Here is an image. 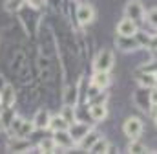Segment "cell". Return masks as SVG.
I'll list each match as a JSON object with an SVG mask.
<instances>
[{
    "label": "cell",
    "instance_id": "cell-1",
    "mask_svg": "<svg viewBox=\"0 0 157 154\" xmlns=\"http://www.w3.org/2000/svg\"><path fill=\"white\" fill-rule=\"evenodd\" d=\"M95 72H110L113 68V53L110 50H101L93 63Z\"/></svg>",
    "mask_w": 157,
    "mask_h": 154
},
{
    "label": "cell",
    "instance_id": "cell-2",
    "mask_svg": "<svg viewBox=\"0 0 157 154\" xmlns=\"http://www.w3.org/2000/svg\"><path fill=\"white\" fill-rule=\"evenodd\" d=\"M122 130L130 140H137L143 132V121L139 117H128L122 125Z\"/></svg>",
    "mask_w": 157,
    "mask_h": 154
},
{
    "label": "cell",
    "instance_id": "cell-3",
    "mask_svg": "<svg viewBox=\"0 0 157 154\" xmlns=\"http://www.w3.org/2000/svg\"><path fill=\"white\" fill-rule=\"evenodd\" d=\"M124 13H126V17H130V18L135 20V22H141V20L144 18V15H146V11H144L141 0H130V2L126 4V7H124Z\"/></svg>",
    "mask_w": 157,
    "mask_h": 154
},
{
    "label": "cell",
    "instance_id": "cell-4",
    "mask_svg": "<svg viewBox=\"0 0 157 154\" xmlns=\"http://www.w3.org/2000/svg\"><path fill=\"white\" fill-rule=\"evenodd\" d=\"M77 18H78V22H80L82 26L91 24V22H93V18H95V9H93V6H91V4H88V2L80 4V6H78V9H77Z\"/></svg>",
    "mask_w": 157,
    "mask_h": 154
},
{
    "label": "cell",
    "instance_id": "cell-5",
    "mask_svg": "<svg viewBox=\"0 0 157 154\" xmlns=\"http://www.w3.org/2000/svg\"><path fill=\"white\" fill-rule=\"evenodd\" d=\"M90 130H91L90 125H88V123H82V121H75V123H71V125L68 127V132H70V136H71V140H73L75 143H78Z\"/></svg>",
    "mask_w": 157,
    "mask_h": 154
},
{
    "label": "cell",
    "instance_id": "cell-6",
    "mask_svg": "<svg viewBox=\"0 0 157 154\" xmlns=\"http://www.w3.org/2000/svg\"><path fill=\"white\" fill-rule=\"evenodd\" d=\"M115 44H117L119 50H122V51H133V50L141 48V44H139V40H137L135 35H130V37L119 35V37L115 38Z\"/></svg>",
    "mask_w": 157,
    "mask_h": 154
},
{
    "label": "cell",
    "instance_id": "cell-7",
    "mask_svg": "<svg viewBox=\"0 0 157 154\" xmlns=\"http://www.w3.org/2000/svg\"><path fill=\"white\" fill-rule=\"evenodd\" d=\"M117 33H119V35H124V37L135 35V33H137V22H135V20H132L130 17H126V18L119 20Z\"/></svg>",
    "mask_w": 157,
    "mask_h": 154
},
{
    "label": "cell",
    "instance_id": "cell-8",
    "mask_svg": "<svg viewBox=\"0 0 157 154\" xmlns=\"http://www.w3.org/2000/svg\"><path fill=\"white\" fill-rule=\"evenodd\" d=\"M15 99H17V94H15V88L11 84H6L2 90H0V103L4 108H11L15 105Z\"/></svg>",
    "mask_w": 157,
    "mask_h": 154
},
{
    "label": "cell",
    "instance_id": "cell-9",
    "mask_svg": "<svg viewBox=\"0 0 157 154\" xmlns=\"http://www.w3.org/2000/svg\"><path fill=\"white\" fill-rule=\"evenodd\" d=\"M53 140H55L57 147H62V149H70V147L75 145V141L71 140V136H70L68 130H57L55 136H53Z\"/></svg>",
    "mask_w": 157,
    "mask_h": 154
},
{
    "label": "cell",
    "instance_id": "cell-10",
    "mask_svg": "<svg viewBox=\"0 0 157 154\" xmlns=\"http://www.w3.org/2000/svg\"><path fill=\"white\" fill-rule=\"evenodd\" d=\"M90 116H91V119H95V121H102V119L108 116L106 105H104V103H91V105H90Z\"/></svg>",
    "mask_w": 157,
    "mask_h": 154
},
{
    "label": "cell",
    "instance_id": "cell-11",
    "mask_svg": "<svg viewBox=\"0 0 157 154\" xmlns=\"http://www.w3.org/2000/svg\"><path fill=\"white\" fill-rule=\"evenodd\" d=\"M137 81H139L141 88H148V90H152L154 86H157V77H155V74H150V72H143V74H139Z\"/></svg>",
    "mask_w": 157,
    "mask_h": 154
},
{
    "label": "cell",
    "instance_id": "cell-12",
    "mask_svg": "<svg viewBox=\"0 0 157 154\" xmlns=\"http://www.w3.org/2000/svg\"><path fill=\"white\" fill-rule=\"evenodd\" d=\"M49 119H51V116L48 110H39L37 116L33 117V125H35V128H48L49 127Z\"/></svg>",
    "mask_w": 157,
    "mask_h": 154
},
{
    "label": "cell",
    "instance_id": "cell-13",
    "mask_svg": "<svg viewBox=\"0 0 157 154\" xmlns=\"http://www.w3.org/2000/svg\"><path fill=\"white\" fill-rule=\"evenodd\" d=\"M99 138H101V134H99V132H95V130H90V132H88V134H86V136H84L80 141H78L77 145L80 147V149H84V151H90V149H91V145H93V143H95Z\"/></svg>",
    "mask_w": 157,
    "mask_h": 154
},
{
    "label": "cell",
    "instance_id": "cell-14",
    "mask_svg": "<svg viewBox=\"0 0 157 154\" xmlns=\"http://www.w3.org/2000/svg\"><path fill=\"white\" fill-rule=\"evenodd\" d=\"M91 84H95L97 88L104 90L110 84V74L108 72H95L93 74V79H91Z\"/></svg>",
    "mask_w": 157,
    "mask_h": 154
},
{
    "label": "cell",
    "instance_id": "cell-15",
    "mask_svg": "<svg viewBox=\"0 0 157 154\" xmlns=\"http://www.w3.org/2000/svg\"><path fill=\"white\" fill-rule=\"evenodd\" d=\"M68 127H70V125L66 123V119L59 114V116H53V117L49 119V127H48V128H51L53 132H57V130H68Z\"/></svg>",
    "mask_w": 157,
    "mask_h": 154
},
{
    "label": "cell",
    "instance_id": "cell-16",
    "mask_svg": "<svg viewBox=\"0 0 157 154\" xmlns=\"http://www.w3.org/2000/svg\"><path fill=\"white\" fill-rule=\"evenodd\" d=\"M9 149H13L17 152H26V151H29V143L26 141V138L17 136V140H11L9 141Z\"/></svg>",
    "mask_w": 157,
    "mask_h": 154
},
{
    "label": "cell",
    "instance_id": "cell-17",
    "mask_svg": "<svg viewBox=\"0 0 157 154\" xmlns=\"http://www.w3.org/2000/svg\"><path fill=\"white\" fill-rule=\"evenodd\" d=\"M90 152H95V154H101V152H110V143H108V140H104V138H99L93 145H91V149H90Z\"/></svg>",
    "mask_w": 157,
    "mask_h": 154
},
{
    "label": "cell",
    "instance_id": "cell-18",
    "mask_svg": "<svg viewBox=\"0 0 157 154\" xmlns=\"http://www.w3.org/2000/svg\"><path fill=\"white\" fill-rule=\"evenodd\" d=\"M77 97H78L77 86H68L66 92H64V105H73V107H75Z\"/></svg>",
    "mask_w": 157,
    "mask_h": 154
},
{
    "label": "cell",
    "instance_id": "cell-19",
    "mask_svg": "<svg viewBox=\"0 0 157 154\" xmlns=\"http://www.w3.org/2000/svg\"><path fill=\"white\" fill-rule=\"evenodd\" d=\"M60 116L66 119V123H68V125H71V123H75V121H77V116H75V110H73V105H64V108H62Z\"/></svg>",
    "mask_w": 157,
    "mask_h": 154
},
{
    "label": "cell",
    "instance_id": "cell-20",
    "mask_svg": "<svg viewBox=\"0 0 157 154\" xmlns=\"http://www.w3.org/2000/svg\"><path fill=\"white\" fill-rule=\"evenodd\" d=\"M39 149L42 152H55L57 151V143H55L53 138H46V140H42L39 143Z\"/></svg>",
    "mask_w": 157,
    "mask_h": 154
},
{
    "label": "cell",
    "instance_id": "cell-21",
    "mask_svg": "<svg viewBox=\"0 0 157 154\" xmlns=\"http://www.w3.org/2000/svg\"><path fill=\"white\" fill-rule=\"evenodd\" d=\"M33 128H35V125H33V121H22V125H20V128H18V132H17V136H20V138H28L31 132H33Z\"/></svg>",
    "mask_w": 157,
    "mask_h": 154
},
{
    "label": "cell",
    "instance_id": "cell-22",
    "mask_svg": "<svg viewBox=\"0 0 157 154\" xmlns=\"http://www.w3.org/2000/svg\"><path fill=\"white\" fill-rule=\"evenodd\" d=\"M128 151H130V152H146V147H144L143 143H139V141L132 140V143L128 145Z\"/></svg>",
    "mask_w": 157,
    "mask_h": 154
},
{
    "label": "cell",
    "instance_id": "cell-23",
    "mask_svg": "<svg viewBox=\"0 0 157 154\" xmlns=\"http://www.w3.org/2000/svg\"><path fill=\"white\" fill-rule=\"evenodd\" d=\"M146 18H148V22H150V26H152L154 30H157V7H154V9L148 11Z\"/></svg>",
    "mask_w": 157,
    "mask_h": 154
},
{
    "label": "cell",
    "instance_id": "cell-24",
    "mask_svg": "<svg viewBox=\"0 0 157 154\" xmlns=\"http://www.w3.org/2000/svg\"><path fill=\"white\" fill-rule=\"evenodd\" d=\"M22 121H24L22 117H18V116H13L11 123H9V128H11V130L17 134V132H18V128H20V125H22Z\"/></svg>",
    "mask_w": 157,
    "mask_h": 154
},
{
    "label": "cell",
    "instance_id": "cell-25",
    "mask_svg": "<svg viewBox=\"0 0 157 154\" xmlns=\"http://www.w3.org/2000/svg\"><path fill=\"white\" fill-rule=\"evenodd\" d=\"M148 97H150V105L157 103V86H154V88H152V92L148 94Z\"/></svg>",
    "mask_w": 157,
    "mask_h": 154
},
{
    "label": "cell",
    "instance_id": "cell-26",
    "mask_svg": "<svg viewBox=\"0 0 157 154\" xmlns=\"http://www.w3.org/2000/svg\"><path fill=\"white\" fill-rule=\"evenodd\" d=\"M26 2H28V4H29L31 7H42L46 0H26Z\"/></svg>",
    "mask_w": 157,
    "mask_h": 154
},
{
    "label": "cell",
    "instance_id": "cell-27",
    "mask_svg": "<svg viewBox=\"0 0 157 154\" xmlns=\"http://www.w3.org/2000/svg\"><path fill=\"white\" fill-rule=\"evenodd\" d=\"M150 116H152L154 119H155V117H157V103H154V105L150 107Z\"/></svg>",
    "mask_w": 157,
    "mask_h": 154
},
{
    "label": "cell",
    "instance_id": "cell-28",
    "mask_svg": "<svg viewBox=\"0 0 157 154\" xmlns=\"http://www.w3.org/2000/svg\"><path fill=\"white\" fill-rule=\"evenodd\" d=\"M4 128V121H2V116H0V130Z\"/></svg>",
    "mask_w": 157,
    "mask_h": 154
},
{
    "label": "cell",
    "instance_id": "cell-29",
    "mask_svg": "<svg viewBox=\"0 0 157 154\" xmlns=\"http://www.w3.org/2000/svg\"><path fill=\"white\" fill-rule=\"evenodd\" d=\"M154 74H155V77H157V70H155V72H154Z\"/></svg>",
    "mask_w": 157,
    "mask_h": 154
},
{
    "label": "cell",
    "instance_id": "cell-30",
    "mask_svg": "<svg viewBox=\"0 0 157 154\" xmlns=\"http://www.w3.org/2000/svg\"><path fill=\"white\" fill-rule=\"evenodd\" d=\"M155 127H157V117H155Z\"/></svg>",
    "mask_w": 157,
    "mask_h": 154
},
{
    "label": "cell",
    "instance_id": "cell-31",
    "mask_svg": "<svg viewBox=\"0 0 157 154\" xmlns=\"http://www.w3.org/2000/svg\"><path fill=\"white\" fill-rule=\"evenodd\" d=\"M155 149H157V143H155Z\"/></svg>",
    "mask_w": 157,
    "mask_h": 154
}]
</instances>
